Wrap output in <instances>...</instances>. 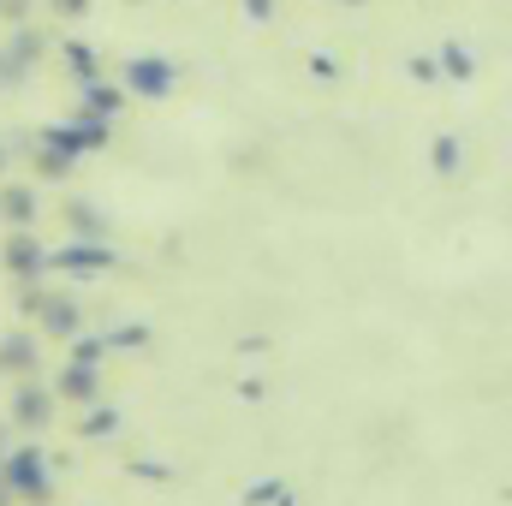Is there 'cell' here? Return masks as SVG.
<instances>
[{"instance_id":"3957f363","label":"cell","mask_w":512,"mask_h":506,"mask_svg":"<svg viewBox=\"0 0 512 506\" xmlns=\"http://www.w3.org/2000/svg\"><path fill=\"white\" fill-rule=\"evenodd\" d=\"M131 84H137L143 96H161V90L173 84V72H167L161 60H131Z\"/></svg>"},{"instance_id":"277c9868","label":"cell","mask_w":512,"mask_h":506,"mask_svg":"<svg viewBox=\"0 0 512 506\" xmlns=\"http://www.w3.org/2000/svg\"><path fill=\"white\" fill-rule=\"evenodd\" d=\"M96 393V364L90 358H78L66 376H60V399H90Z\"/></svg>"},{"instance_id":"30bf717a","label":"cell","mask_w":512,"mask_h":506,"mask_svg":"<svg viewBox=\"0 0 512 506\" xmlns=\"http://www.w3.org/2000/svg\"><path fill=\"white\" fill-rule=\"evenodd\" d=\"M280 489H286V483H274V477H268V483H256V489H245V506H262V501H274Z\"/></svg>"},{"instance_id":"4fadbf2b","label":"cell","mask_w":512,"mask_h":506,"mask_svg":"<svg viewBox=\"0 0 512 506\" xmlns=\"http://www.w3.org/2000/svg\"><path fill=\"white\" fill-rule=\"evenodd\" d=\"M6 501H12V495H6V489H0V506H6Z\"/></svg>"},{"instance_id":"52a82bcc","label":"cell","mask_w":512,"mask_h":506,"mask_svg":"<svg viewBox=\"0 0 512 506\" xmlns=\"http://www.w3.org/2000/svg\"><path fill=\"white\" fill-rule=\"evenodd\" d=\"M48 328H54V334H72V328H78L72 304H48Z\"/></svg>"},{"instance_id":"ba28073f","label":"cell","mask_w":512,"mask_h":506,"mask_svg":"<svg viewBox=\"0 0 512 506\" xmlns=\"http://www.w3.org/2000/svg\"><path fill=\"white\" fill-rule=\"evenodd\" d=\"M0 209H6V215H18V221H30V191H6V197H0Z\"/></svg>"},{"instance_id":"5b68a950","label":"cell","mask_w":512,"mask_h":506,"mask_svg":"<svg viewBox=\"0 0 512 506\" xmlns=\"http://www.w3.org/2000/svg\"><path fill=\"white\" fill-rule=\"evenodd\" d=\"M30 364H36V346H30L24 334H18V340H0V370H18V376H24Z\"/></svg>"},{"instance_id":"9c48e42d","label":"cell","mask_w":512,"mask_h":506,"mask_svg":"<svg viewBox=\"0 0 512 506\" xmlns=\"http://www.w3.org/2000/svg\"><path fill=\"white\" fill-rule=\"evenodd\" d=\"M120 429V417L114 411H96V417H84V435H114Z\"/></svg>"},{"instance_id":"6da1fadb","label":"cell","mask_w":512,"mask_h":506,"mask_svg":"<svg viewBox=\"0 0 512 506\" xmlns=\"http://www.w3.org/2000/svg\"><path fill=\"white\" fill-rule=\"evenodd\" d=\"M0 489H6L12 501H48V489H54L48 453H36V447H12V453H0Z\"/></svg>"},{"instance_id":"8992f818","label":"cell","mask_w":512,"mask_h":506,"mask_svg":"<svg viewBox=\"0 0 512 506\" xmlns=\"http://www.w3.org/2000/svg\"><path fill=\"white\" fill-rule=\"evenodd\" d=\"M6 262H12V268H18V274H36V262H42V251H36V245H24V239H18V245H6Z\"/></svg>"},{"instance_id":"7c38bea8","label":"cell","mask_w":512,"mask_h":506,"mask_svg":"<svg viewBox=\"0 0 512 506\" xmlns=\"http://www.w3.org/2000/svg\"><path fill=\"white\" fill-rule=\"evenodd\" d=\"M60 6H66V12H78V6H84V0H60Z\"/></svg>"},{"instance_id":"7a4b0ae2","label":"cell","mask_w":512,"mask_h":506,"mask_svg":"<svg viewBox=\"0 0 512 506\" xmlns=\"http://www.w3.org/2000/svg\"><path fill=\"white\" fill-rule=\"evenodd\" d=\"M48 405H54V399H48L42 387H24V393L12 399V417H18L24 429H42V423H48Z\"/></svg>"},{"instance_id":"8fae6325","label":"cell","mask_w":512,"mask_h":506,"mask_svg":"<svg viewBox=\"0 0 512 506\" xmlns=\"http://www.w3.org/2000/svg\"><path fill=\"white\" fill-rule=\"evenodd\" d=\"M274 506H298V501H292V495H286V489H280V495H274Z\"/></svg>"}]
</instances>
